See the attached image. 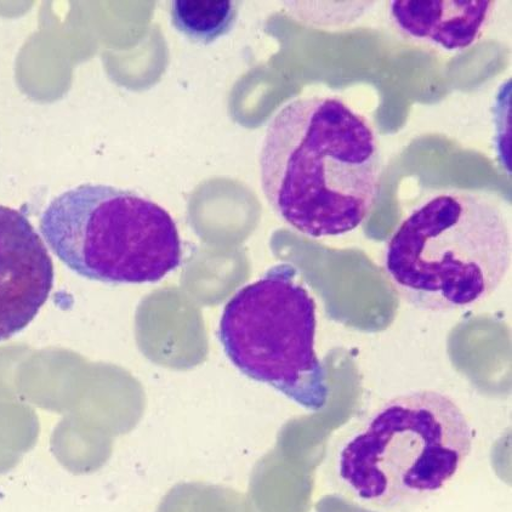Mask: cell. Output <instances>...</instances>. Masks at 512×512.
Listing matches in <instances>:
<instances>
[{
	"mask_svg": "<svg viewBox=\"0 0 512 512\" xmlns=\"http://www.w3.org/2000/svg\"><path fill=\"white\" fill-rule=\"evenodd\" d=\"M381 174L377 133L339 99L289 102L267 128L261 189L272 209L305 236L356 230L377 202Z\"/></svg>",
	"mask_w": 512,
	"mask_h": 512,
	"instance_id": "obj_1",
	"label": "cell"
},
{
	"mask_svg": "<svg viewBox=\"0 0 512 512\" xmlns=\"http://www.w3.org/2000/svg\"><path fill=\"white\" fill-rule=\"evenodd\" d=\"M511 263L503 209L480 193H438L392 236L384 267L398 294L429 312L463 310L491 297Z\"/></svg>",
	"mask_w": 512,
	"mask_h": 512,
	"instance_id": "obj_2",
	"label": "cell"
},
{
	"mask_svg": "<svg viewBox=\"0 0 512 512\" xmlns=\"http://www.w3.org/2000/svg\"><path fill=\"white\" fill-rule=\"evenodd\" d=\"M474 430L451 397L434 390L391 398L345 443L338 474L364 503L398 509L440 491L469 457Z\"/></svg>",
	"mask_w": 512,
	"mask_h": 512,
	"instance_id": "obj_3",
	"label": "cell"
},
{
	"mask_svg": "<svg viewBox=\"0 0 512 512\" xmlns=\"http://www.w3.org/2000/svg\"><path fill=\"white\" fill-rule=\"evenodd\" d=\"M39 229L61 263L91 281L156 283L181 264L178 227L167 210L115 186L83 184L61 193Z\"/></svg>",
	"mask_w": 512,
	"mask_h": 512,
	"instance_id": "obj_4",
	"label": "cell"
},
{
	"mask_svg": "<svg viewBox=\"0 0 512 512\" xmlns=\"http://www.w3.org/2000/svg\"><path fill=\"white\" fill-rule=\"evenodd\" d=\"M316 328L315 299L297 267L278 264L233 295L218 337L243 375L318 412L327 405L329 384L315 350Z\"/></svg>",
	"mask_w": 512,
	"mask_h": 512,
	"instance_id": "obj_5",
	"label": "cell"
},
{
	"mask_svg": "<svg viewBox=\"0 0 512 512\" xmlns=\"http://www.w3.org/2000/svg\"><path fill=\"white\" fill-rule=\"evenodd\" d=\"M54 265L26 214L0 206V341L24 331L49 299Z\"/></svg>",
	"mask_w": 512,
	"mask_h": 512,
	"instance_id": "obj_6",
	"label": "cell"
},
{
	"mask_svg": "<svg viewBox=\"0 0 512 512\" xmlns=\"http://www.w3.org/2000/svg\"><path fill=\"white\" fill-rule=\"evenodd\" d=\"M494 2H392V21L418 41L440 45L448 51L465 50L479 41L491 21Z\"/></svg>",
	"mask_w": 512,
	"mask_h": 512,
	"instance_id": "obj_7",
	"label": "cell"
},
{
	"mask_svg": "<svg viewBox=\"0 0 512 512\" xmlns=\"http://www.w3.org/2000/svg\"><path fill=\"white\" fill-rule=\"evenodd\" d=\"M173 26L191 42L208 45L231 32L238 16L236 2H173Z\"/></svg>",
	"mask_w": 512,
	"mask_h": 512,
	"instance_id": "obj_8",
	"label": "cell"
}]
</instances>
